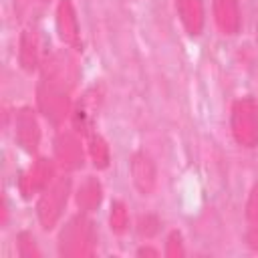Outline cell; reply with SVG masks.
Masks as SVG:
<instances>
[{"mask_svg":"<svg viewBox=\"0 0 258 258\" xmlns=\"http://www.w3.org/2000/svg\"><path fill=\"white\" fill-rule=\"evenodd\" d=\"M129 171H131L133 185L143 196H149L155 189V185H157V167H155L153 159L147 153H143V151L133 153L131 161H129Z\"/></svg>","mask_w":258,"mask_h":258,"instance_id":"obj_5","label":"cell"},{"mask_svg":"<svg viewBox=\"0 0 258 258\" xmlns=\"http://www.w3.org/2000/svg\"><path fill=\"white\" fill-rule=\"evenodd\" d=\"M16 141H18V145H22L28 151H32V149L38 147L40 127H38V121H36L34 111L20 109L16 113Z\"/></svg>","mask_w":258,"mask_h":258,"instance_id":"obj_10","label":"cell"},{"mask_svg":"<svg viewBox=\"0 0 258 258\" xmlns=\"http://www.w3.org/2000/svg\"><path fill=\"white\" fill-rule=\"evenodd\" d=\"M56 30L64 44L77 48L81 44V28L75 6L71 0H58L56 4Z\"/></svg>","mask_w":258,"mask_h":258,"instance_id":"obj_6","label":"cell"},{"mask_svg":"<svg viewBox=\"0 0 258 258\" xmlns=\"http://www.w3.org/2000/svg\"><path fill=\"white\" fill-rule=\"evenodd\" d=\"M157 226H159L157 218H153V216H145V218L139 220V234L145 236V238H149V236H153V234L157 232Z\"/></svg>","mask_w":258,"mask_h":258,"instance_id":"obj_18","label":"cell"},{"mask_svg":"<svg viewBox=\"0 0 258 258\" xmlns=\"http://www.w3.org/2000/svg\"><path fill=\"white\" fill-rule=\"evenodd\" d=\"M95 232L89 220L83 216L73 218L60 232V254L62 256H87L93 252Z\"/></svg>","mask_w":258,"mask_h":258,"instance_id":"obj_2","label":"cell"},{"mask_svg":"<svg viewBox=\"0 0 258 258\" xmlns=\"http://www.w3.org/2000/svg\"><path fill=\"white\" fill-rule=\"evenodd\" d=\"M246 218L252 224H258V183H254V187L250 189V196L246 200Z\"/></svg>","mask_w":258,"mask_h":258,"instance_id":"obj_16","label":"cell"},{"mask_svg":"<svg viewBox=\"0 0 258 258\" xmlns=\"http://www.w3.org/2000/svg\"><path fill=\"white\" fill-rule=\"evenodd\" d=\"M137 254H139V256H145V254H147V256H157V250H151V248H141Z\"/></svg>","mask_w":258,"mask_h":258,"instance_id":"obj_20","label":"cell"},{"mask_svg":"<svg viewBox=\"0 0 258 258\" xmlns=\"http://www.w3.org/2000/svg\"><path fill=\"white\" fill-rule=\"evenodd\" d=\"M109 222H111V230L117 234H123L129 226V212L125 208L123 202H113L111 206V214H109Z\"/></svg>","mask_w":258,"mask_h":258,"instance_id":"obj_15","label":"cell"},{"mask_svg":"<svg viewBox=\"0 0 258 258\" xmlns=\"http://www.w3.org/2000/svg\"><path fill=\"white\" fill-rule=\"evenodd\" d=\"M246 242H248V246H250L254 252H258V224H254V226L248 230Z\"/></svg>","mask_w":258,"mask_h":258,"instance_id":"obj_19","label":"cell"},{"mask_svg":"<svg viewBox=\"0 0 258 258\" xmlns=\"http://www.w3.org/2000/svg\"><path fill=\"white\" fill-rule=\"evenodd\" d=\"M101 198H103V189L95 177H87L77 191V204L83 212H93L101 204Z\"/></svg>","mask_w":258,"mask_h":258,"instance_id":"obj_12","label":"cell"},{"mask_svg":"<svg viewBox=\"0 0 258 258\" xmlns=\"http://www.w3.org/2000/svg\"><path fill=\"white\" fill-rule=\"evenodd\" d=\"M214 22L224 34H236L242 24L238 0H214Z\"/></svg>","mask_w":258,"mask_h":258,"instance_id":"obj_9","label":"cell"},{"mask_svg":"<svg viewBox=\"0 0 258 258\" xmlns=\"http://www.w3.org/2000/svg\"><path fill=\"white\" fill-rule=\"evenodd\" d=\"M165 256H183V246H181V234L179 232H171L167 236V244H165Z\"/></svg>","mask_w":258,"mask_h":258,"instance_id":"obj_17","label":"cell"},{"mask_svg":"<svg viewBox=\"0 0 258 258\" xmlns=\"http://www.w3.org/2000/svg\"><path fill=\"white\" fill-rule=\"evenodd\" d=\"M177 16L189 34H200L204 28V2L202 0H175Z\"/></svg>","mask_w":258,"mask_h":258,"instance_id":"obj_11","label":"cell"},{"mask_svg":"<svg viewBox=\"0 0 258 258\" xmlns=\"http://www.w3.org/2000/svg\"><path fill=\"white\" fill-rule=\"evenodd\" d=\"M36 103L38 109L48 117L52 123H62L69 115V97L64 87H58L54 83L44 81L36 91Z\"/></svg>","mask_w":258,"mask_h":258,"instance_id":"obj_4","label":"cell"},{"mask_svg":"<svg viewBox=\"0 0 258 258\" xmlns=\"http://www.w3.org/2000/svg\"><path fill=\"white\" fill-rule=\"evenodd\" d=\"M230 129L238 145L248 149L258 145V103L252 97L234 101L230 113Z\"/></svg>","mask_w":258,"mask_h":258,"instance_id":"obj_1","label":"cell"},{"mask_svg":"<svg viewBox=\"0 0 258 258\" xmlns=\"http://www.w3.org/2000/svg\"><path fill=\"white\" fill-rule=\"evenodd\" d=\"M18 46H20L18 48L20 64L26 71H32L38 64V40H36V34L30 32V30H24L22 36H20V44Z\"/></svg>","mask_w":258,"mask_h":258,"instance_id":"obj_13","label":"cell"},{"mask_svg":"<svg viewBox=\"0 0 258 258\" xmlns=\"http://www.w3.org/2000/svg\"><path fill=\"white\" fill-rule=\"evenodd\" d=\"M67 198H69V179H64V177L54 179L44 191H40L36 214H38L42 228L50 230L58 222V218L64 210Z\"/></svg>","mask_w":258,"mask_h":258,"instance_id":"obj_3","label":"cell"},{"mask_svg":"<svg viewBox=\"0 0 258 258\" xmlns=\"http://www.w3.org/2000/svg\"><path fill=\"white\" fill-rule=\"evenodd\" d=\"M89 157L95 167L105 169L109 165V145L101 135H91L89 139Z\"/></svg>","mask_w":258,"mask_h":258,"instance_id":"obj_14","label":"cell"},{"mask_svg":"<svg viewBox=\"0 0 258 258\" xmlns=\"http://www.w3.org/2000/svg\"><path fill=\"white\" fill-rule=\"evenodd\" d=\"M54 165L48 159H38L32 167H28V171L20 177V191L22 196H32L38 191H44L54 179Z\"/></svg>","mask_w":258,"mask_h":258,"instance_id":"obj_7","label":"cell"},{"mask_svg":"<svg viewBox=\"0 0 258 258\" xmlns=\"http://www.w3.org/2000/svg\"><path fill=\"white\" fill-rule=\"evenodd\" d=\"M54 157L56 163L62 165L64 169H77L83 163V149L79 139L73 133H60L54 141Z\"/></svg>","mask_w":258,"mask_h":258,"instance_id":"obj_8","label":"cell"}]
</instances>
